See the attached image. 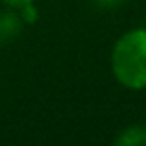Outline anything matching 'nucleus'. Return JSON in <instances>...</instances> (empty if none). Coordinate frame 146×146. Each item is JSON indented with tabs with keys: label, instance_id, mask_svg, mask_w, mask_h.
I'll return each mask as SVG.
<instances>
[{
	"label": "nucleus",
	"instance_id": "4",
	"mask_svg": "<svg viewBox=\"0 0 146 146\" xmlns=\"http://www.w3.org/2000/svg\"><path fill=\"white\" fill-rule=\"evenodd\" d=\"M19 17H21V21L24 22V24L32 26L39 21V11L33 6V2H30V4H26V6L19 7Z\"/></svg>",
	"mask_w": 146,
	"mask_h": 146
},
{
	"label": "nucleus",
	"instance_id": "6",
	"mask_svg": "<svg viewBox=\"0 0 146 146\" xmlns=\"http://www.w3.org/2000/svg\"><path fill=\"white\" fill-rule=\"evenodd\" d=\"M124 0H94V4L100 7H115V6H120Z\"/></svg>",
	"mask_w": 146,
	"mask_h": 146
},
{
	"label": "nucleus",
	"instance_id": "5",
	"mask_svg": "<svg viewBox=\"0 0 146 146\" xmlns=\"http://www.w3.org/2000/svg\"><path fill=\"white\" fill-rule=\"evenodd\" d=\"M2 2L6 4L7 7H13V9H19V7H22V6H26V4L33 2V0H2Z\"/></svg>",
	"mask_w": 146,
	"mask_h": 146
},
{
	"label": "nucleus",
	"instance_id": "2",
	"mask_svg": "<svg viewBox=\"0 0 146 146\" xmlns=\"http://www.w3.org/2000/svg\"><path fill=\"white\" fill-rule=\"evenodd\" d=\"M22 26H24V22L21 21L19 13L13 7L7 11H0V46L17 39Z\"/></svg>",
	"mask_w": 146,
	"mask_h": 146
},
{
	"label": "nucleus",
	"instance_id": "3",
	"mask_svg": "<svg viewBox=\"0 0 146 146\" xmlns=\"http://www.w3.org/2000/svg\"><path fill=\"white\" fill-rule=\"evenodd\" d=\"M115 144L118 146H146V126L133 124L124 128L118 137L115 139Z\"/></svg>",
	"mask_w": 146,
	"mask_h": 146
},
{
	"label": "nucleus",
	"instance_id": "1",
	"mask_svg": "<svg viewBox=\"0 0 146 146\" xmlns=\"http://www.w3.org/2000/svg\"><path fill=\"white\" fill-rule=\"evenodd\" d=\"M111 72L129 91L146 89V28L126 32L111 50Z\"/></svg>",
	"mask_w": 146,
	"mask_h": 146
}]
</instances>
